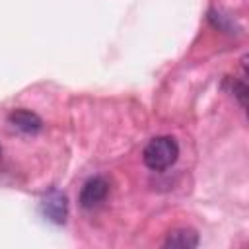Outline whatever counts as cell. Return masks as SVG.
I'll use <instances>...</instances> for the list:
<instances>
[{
	"label": "cell",
	"mask_w": 249,
	"mask_h": 249,
	"mask_svg": "<svg viewBox=\"0 0 249 249\" xmlns=\"http://www.w3.org/2000/svg\"><path fill=\"white\" fill-rule=\"evenodd\" d=\"M177 158H179V144L173 136H156L146 144L142 152V160L146 167L154 171H163L171 167L177 161Z\"/></svg>",
	"instance_id": "1"
},
{
	"label": "cell",
	"mask_w": 249,
	"mask_h": 249,
	"mask_svg": "<svg viewBox=\"0 0 249 249\" xmlns=\"http://www.w3.org/2000/svg\"><path fill=\"white\" fill-rule=\"evenodd\" d=\"M109 195V183L105 177H91L84 183L80 191V206L86 210L97 208L101 202H105Z\"/></svg>",
	"instance_id": "2"
},
{
	"label": "cell",
	"mask_w": 249,
	"mask_h": 249,
	"mask_svg": "<svg viewBox=\"0 0 249 249\" xmlns=\"http://www.w3.org/2000/svg\"><path fill=\"white\" fill-rule=\"evenodd\" d=\"M41 212L47 220L54 222V224H62L68 216V200H66V195L53 189L49 191L43 198H41Z\"/></svg>",
	"instance_id": "3"
},
{
	"label": "cell",
	"mask_w": 249,
	"mask_h": 249,
	"mask_svg": "<svg viewBox=\"0 0 249 249\" xmlns=\"http://www.w3.org/2000/svg\"><path fill=\"white\" fill-rule=\"evenodd\" d=\"M8 121H10V124L14 128H18V130H21L25 134H35V132H39L43 128V121L35 113L27 111V109H16V111H12L10 117H8Z\"/></svg>",
	"instance_id": "4"
},
{
	"label": "cell",
	"mask_w": 249,
	"mask_h": 249,
	"mask_svg": "<svg viewBox=\"0 0 249 249\" xmlns=\"http://www.w3.org/2000/svg\"><path fill=\"white\" fill-rule=\"evenodd\" d=\"M198 245V235L195 230L189 228H179L169 231L167 239L163 241V247H181V249H191Z\"/></svg>",
	"instance_id": "5"
},
{
	"label": "cell",
	"mask_w": 249,
	"mask_h": 249,
	"mask_svg": "<svg viewBox=\"0 0 249 249\" xmlns=\"http://www.w3.org/2000/svg\"><path fill=\"white\" fill-rule=\"evenodd\" d=\"M0 154H2V148H0Z\"/></svg>",
	"instance_id": "6"
}]
</instances>
